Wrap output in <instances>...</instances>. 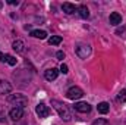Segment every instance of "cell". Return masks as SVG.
Wrapping results in <instances>:
<instances>
[{
    "instance_id": "18",
    "label": "cell",
    "mask_w": 126,
    "mask_h": 125,
    "mask_svg": "<svg viewBox=\"0 0 126 125\" xmlns=\"http://www.w3.org/2000/svg\"><path fill=\"white\" fill-rule=\"evenodd\" d=\"M117 102H120V103H126V88H123L120 93L117 94Z\"/></svg>"
},
{
    "instance_id": "12",
    "label": "cell",
    "mask_w": 126,
    "mask_h": 125,
    "mask_svg": "<svg viewBox=\"0 0 126 125\" xmlns=\"http://www.w3.org/2000/svg\"><path fill=\"white\" fill-rule=\"evenodd\" d=\"M78 13H79V16L81 18H84V19H87L88 16H90V10H88V7L85 6V4H81V6H78V10H76Z\"/></svg>"
},
{
    "instance_id": "22",
    "label": "cell",
    "mask_w": 126,
    "mask_h": 125,
    "mask_svg": "<svg viewBox=\"0 0 126 125\" xmlns=\"http://www.w3.org/2000/svg\"><path fill=\"white\" fill-rule=\"evenodd\" d=\"M125 32H126V28H117V30H116V34H117V35H120V37H122Z\"/></svg>"
},
{
    "instance_id": "16",
    "label": "cell",
    "mask_w": 126,
    "mask_h": 125,
    "mask_svg": "<svg viewBox=\"0 0 126 125\" xmlns=\"http://www.w3.org/2000/svg\"><path fill=\"white\" fill-rule=\"evenodd\" d=\"M48 43H50L51 46H57V44L62 43V37H59V35H51V37L48 38Z\"/></svg>"
},
{
    "instance_id": "11",
    "label": "cell",
    "mask_w": 126,
    "mask_h": 125,
    "mask_svg": "<svg viewBox=\"0 0 126 125\" xmlns=\"http://www.w3.org/2000/svg\"><path fill=\"white\" fill-rule=\"evenodd\" d=\"M62 9H63V12L67 13V15H72V13H75V12L78 10V7H76L75 4H72V3H63Z\"/></svg>"
},
{
    "instance_id": "26",
    "label": "cell",
    "mask_w": 126,
    "mask_h": 125,
    "mask_svg": "<svg viewBox=\"0 0 126 125\" xmlns=\"http://www.w3.org/2000/svg\"><path fill=\"white\" fill-rule=\"evenodd\" d=\"M1 6H3V3H1V1H0V7H1Z\"/></svg>"
},
{
    "instance_id": "1",
    "label": "cell",
    "mask_w": 126,
    "mask_h": 125,
    "mask_svg": "<svg viewBox=\"0 0 126 125\" xmlns=\"http://www.w3.org/2000/svg\"><path fill=\"white\" fill-rule=\"evenodd\" d=\"M51 104H53V107L57 110V113H59V116L62 118L63 121H66V122H69L70 119H72V113H70V110H69V107L63 103V102H59V100H51Z\"/></svg>"
},
{
    "instance_id": "19",
    "label": "cell",
    "mask_w": 126,
    "mask_h": 125,
    "mask_svg": "<svg viewBox=\"0 0 126 125\" xmlns=\"http://www.w3.org/2000/svg\"><path fill=\"white\" fill-rule=\"evenodd\" d=\"M93 125H109V121H106V119H103V118H98V119H95Z\"/></svg>"
},
{
    "instance_id": "13",
    "label": "cell",
    "mask_w": 126,
    "mask_h": 125,
    "mask_svg": "<svg viewBox=\"0 0 126 125\" xmlns=\"http://www.w3.org/2000/svg\"><path fill=\"white\" fill-rule=\"evenodd\" d=\"M12 49H13L15 52H18V53H21V52H24V49H25V44H24V41H22V40H16V41H13V44H12Z\"/></svg>"
},
{
    "instance_id": "25",
    "label": "cell",
    "mask_w": 126,
    "mask_h": 125,
    "mask_svg": "<svg viewBox=\"0 0 126 125\" xmlns=\"http://www.w3.org/2000/svg\"><path fill=\"white\" fill-rule=\"evenodd\" d=\"M0 61H3V62H4V55H3L1 52H0Z\"/></svg>"
},
{
    "instance_id": "8",
    "label": "cell",
    "mask_w": 126,
    "mask_h": 125,
    "mask_svg": "<svg viewBox=\"0 0 126 125\" xmlns=\"http://www.w3.org/2000/svg\"><path fill=\"white\" fill-rule=\"evenodd\" d=\"M9 115H10V118H12L13 121H19V119L24 116V109H21V107H13V109L9 112Z\"/></svg>"
},
{
    "instance_id": "14",
    "label": "cell",
    "mask_w": 126,
    "mask_h": 125,
    "mask_svg": "<svg viewBox=\"0 0 126 125\" xmlns=\"http://www.w3.org/2000/svg\"><path fill=\"white\" fill-rule=\"evenodd\" d=\"M31 37H34V38H40V40H44V38L47 37V32L44 31V30H34V31H31Z\"/></svg>"
},
{
    "instance_id": "20",
    "label": "cell",
    "mask_w": 126,
    "mask_h": 125,
    "mask_svg": "<svg viewBox=\"0 0 126 125\" xmlns=\"http://www.w3.org/2000/svg\"><path fill=\"white\" fill-rule=\"evenodd\" d=\"M6 121V112H4V107L0 106V122H4Z\"/></svg>"
},
{
    "instance_id": "2",
    "label": "cell",
    "mask_w": 126,
    "mask_h": 125,
    "mask_svg": "<svg viewBox=\"0 0 126 125\" xmlns=\"http://www.w3.org/2000/svg\"><path fill=\"white\" fill-rule=\"evenodd\" d=\"M7 102L10 104H13L15 107H21V109H24L28 104V99L24 94H10L7 97Z\"/></svg>"
},
{
    "instance_id": "15",
    "label": "cell",
    "mask_w": 126,
    "mask_h": 125,
    "mask_svg": "<svg viewBox=\"0 0 126 125\" xmlns=\"http://www.w3.org/2000/svg\"><path fill=\"white\" fill-rule=\"evenodd\" d=\"M109 110H110V104H109V103H106V102H101V103H98V112H100V113L106 115Z\"/></svg>"
},
{
    "instance_id": "3",
    "label": "cell",
    "mask_w": 126,
    "mask_h": 125,
    "mask_svg": "<svg viewBox=\"0 0 126 125\" xmlns=\"http://www.w3.org/2000/svg\"><path fill=\"white\" fill-rule=\"evenodd\" d=\"M75 52H76L78 58H81V59H87V58L90 56V53H91V46H90V44H78Z\"/></svg>"
},
{
    "instance_id": "7",
    "label": "cell",
    "mask_w": 126,
    "mask_h": 125,
    "mask_svg": "<svg viewBox=\"0 0 126 125\" xmlns=\"http://www.w3.org/2000/svg\"><path fill=\"white\" fill-rule=\"evenodd\" d=\"M57 75H59V71H57L56 68L47 69V71L44 72V78H46L47 81H54V80L57 78Z\"/></svg>"
},
{
    "instance_id": "23",
    "label": "cell",
    "mask_w": 126,
    "mask_h": 125,
    "mask_svg": "<svg viewBox=\"0 0 126 125\" xmlns=\"http://www.w3.org/2000/svg\"><path fill=\"white\" fill-rule=\"evenodd\" d=\"M56 56H57V59H64V53H63L62 50H60V52H57V53H56Z\"/></svg>"
},
{
    "instance_id": "21",
    "label": "cell",
    "mask_w": 126,
    "mask_h": 125,
    "mask_svg": "<svg viewBox=\"0 0 126 125\" xmlns=\"http://www.w3.org/2000/svg\"><path fill=\"white\" fill-rule=\"evenodd\" d=\"M60 72H62V74H67V72H69V71H67V65L62 63V66H60Z\"/></svg>"
},
{
    "instance_id": "10",
    "label": "cell",
    "mask_w": 126,
    "mask_h": 125,
    "mask_svg": "<svg viewBox=\"0 0 126 125\" xmlns=\"http://www.w3.org/2000/svg\"><path fill=\"white\" fill-rule=\"evenodd\" d=\"M109 21H110L111 25H119V24H122V15L117 13V12H113V13H110Z\"/></svg>"
},
{
    "instance_id": "4",
    "label": "cell",
    "mask_w": 126,
    "mask_h": 125,
    "mask_svg": "<svg viewBox=\"0 0 126 125\" xmlns=\"http://www.w3.org/2000/svg\"><path fill=\"white\" fill-rule=\"evenodd\" d=\"M66 96H67V99H70V100H78V99H81V97L84 96V91H82V88H79V87H70V88L66 91Z\"/></svg>"
},
{
    "instance_id": "24",
    "label": "cell",
    "mask_w": 126,
    "mask_h": 125,
    "mask_svg": "<svg viewBox=\"0 0 126 125\" xmlns=\"http://www.w3.org/2000/svg\"><path fill=\"white\" fill-rule=\"evenodd\" d=\"M7 3H9V4H18L19 1H18V0H7Z\"/></svg>"
},
{
    "instance_id": "17",
    "label": "cell",
    "mask_w": 126,
    "mask_h": 125,
    "mask_svg": "<svg viewBox=\"0 0 126 125\" xmlns=\"http://www.w3.org/2000/svg\"><path fill=\"white\" fill-rule=\"evenodd\" d=\"M4 62H7L10 66H15L16 65V58H13L10 55H4Z\"/></svg>"
},
{
    "instance_id": "5",
    "label": "cell",
    "mask_w": 126,
    "mask_h": 125,
    "mask_svg": "<svg viewBox=\"0 0 126 125\" xmlns=\"http://www.w3.org/2000/svg\"><path fill=\"white\" fill-rule=\"evenodd\" d=\"M35 112H37V115L40 116V118H47L48 115H50V107L48 106H46L44 103H38L37 104V107H35Z\"/></svg>"
},
{
    "instance_id": "9",
    "label": "cell",
    "mask_w": 126,
    "mask_h": 125,
    "mask_svg": "<svg viewBox=\"0 0 126 125\" xmlns=\"http://www.w3.org/2000/svg\"><path fill=\"white\" fill-rule=\"evenodd\" d=\"M12 91V85L10 83L4 81V80H0V96L1 94H9Z\"/></svg>"
},
{
    "instance_id": "6",
    "label": "cell",
    "mask_w": 126,
    "mask_h": 125,
    "mask_svg": "<svg viewBox=\"0 0 126 125\" xmlns=\"http://www.w3.org/2000/svg\"><path fill=\"white\" fill-rule=\"evenodd\" d=\"M73 107L76 112H81V113H90L91 112V104L87 102H78V103H75Z\"/></svg>"
}]
</instances>
